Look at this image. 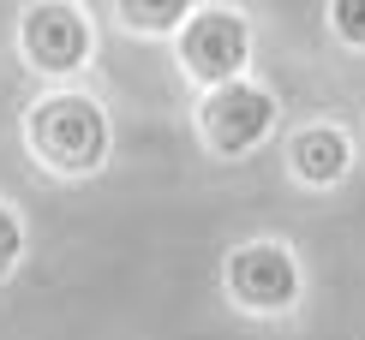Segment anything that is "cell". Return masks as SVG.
<instances>
[{"label": "cell", "mask_w": 365, "mask_h": 340, "mask_svg": "<svg viewBox=\"0 0 365 340\" xmlns=\"http://www.w3.org/2000/svg\"><path fill=\"white\" fill-rule=\"evenodd\" d=\"M24 149L54 179H96L114 156V119L90 90H48L24 107Z\"/></svg>", "instance_id": "obj_1"}, {"label": "cell", "mask_w": 365, "mask_h": 340, "mask_svg": "<svg viewBox=\"0 0 365 340\" xmlns=\"http://www.w3.org/2000/svg\"><path fill=\"white\" fill-rule=\"evenodd\" d=\"M276 119H282L276 90L246 78V72L227 78V84H210L204 96H197V137H204V149L222 156V161H240V156H252L257 144H269Z\"/></svg>", "instance_id": "obj_2"}, {"label": "cell", "mask_w": 365, "mask_h": 340, "mask_svg": "<svg viewBox=\"0 0 365 340\" xmlns=\"http://www.w3.org/2000/svg\"><path fill=\"white\" fill-rule=\"evenodd\" d=\"M222 292L252 317H287L306 292V275H299L294 245L282 239H246L222 257Z\"/></svg>", "instance_id": "obj_3"}, {"label": "cell", "mask_w": 365, "mask_h": 340, "mask_svg": "<svg viewBox=\"0 0 365 340\" xmlns=\"http://www.w3.org/2000/svg\"><path fill=\"white\" fill-rule=\"evenodd\" d=\"M19 54L42 78H78L96 54V24L78 0H30L19 12Z\"/></svg>", "instance_id": "obj_4"}, {"label": "cell", "mask_w": 365, "mask_h": 340, "mask_svg": "<svg viewBox=\"0 0 365 340\" xmlns=\"http://www.w3.org/2000/svg\"><path fill=\"white\" fill-rule=\"evenodd\" d=\"M174 60L197 90L240 78L252 66V18L240 6H197L174 30Z\"/></svg>", "instance_id": "obj_5"}, {"label": "cell", "mask_w": 365, "mask_h": 340, "mask_svg": "<svg viewBox=\"0 0 365 340\" xmlns=\"http://www.w3.org/2000/svg\"><path fill=\"white\" fill-rule=\"evenodd\" d=\"M282 156H287V174L299 185L329 191V185H341L347 167H354V137H347V126H336V119H306V126L287 132Z\"/></svg>", "instance_id": "obj_6"}, {"label": "cell", "mask_w": 365, "mask_h": 340, "mask_svg": "<svg viewBox=\"0 0 365 340\" xmlns=\"http://www.w3.org/2000/svg\"><path fill=\"white\" fill-rule=\"evenodd\" d=\"M120 24L138 30V36H174L180 24L197 12V0H114Z\"/></svg>", "instance_id": "obj_7"}, {"label": "cell", "mask_w": 365, "mask_h": 340, "mask_svg": "<svg viewBox=\"0 0 365 340\" xmlns=\"http://www.w3.org/2000/svg\"><path fill=\"white\" fill-rule=\"evenodd\" d=\"M324 18H329V36L341 48L365 54V0H324Z\"/></svg>", "instance_id": "obj_8"}, {"label": "cell", "mask_w": 365, "mask_h": 340, "mask_svg": "<svg viewBox=\"0 0 365 340\" xmlns=\"http://www.w3.org/2000/svg\"><path fill=\"white\" fill-rule=\"evenodd\" d=\"M24 262V215L12 203H0V281Z\"/></svg>", "instance_id": "obj_9"}]
</instances>
